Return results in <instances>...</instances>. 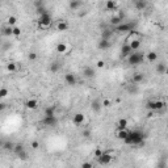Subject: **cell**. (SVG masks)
Returning a JSON list of instances; mask_svg holds the SVG:
<instances>
[{
  "mask_svg": "<svg viewBox=\"0 0 168 168\" xmlns=\"http://www.w3.org/2000/svg\"><path fill=\"white\" fill-rule=\"evenodd\" d=\"M144 138H146V135L142 131L134 130V131H129V135L125 138L122 142L125 144H129V146H143Z\"/></svg>",
  "mask_w": 168,
  "mask_h": 168,
  "instance_id": "cell-1",
  "label": "cell"
},
{
  "mask_svg": "<svg viewBox=\"0 0 168 168\" xmlns=\"http://www.w3.org/2000/svg\"><path fill=\"white\" fill-rule=\"evenodd\" d=\"M38 28L39 29H47L49 26H51L53 24V17L50 15V12L46 11L41 15H38Z\"/></svg>",
  "mask_w": 168,
  "mask_h": 168,
  "instance_id": "cell-2",
  "label": "cell"
},
{
  "mask_svg": "<svg viewBox=\"0 0 168 168\" xmlns=\"http://www.w3.org/2000/svg\"><path fill=\"white\" fill-rule=\"evenodd\" d=\"M126 61H127V63H129L130 66H139V64L143 63L144 55L139 50H138V51H133L129 57H126Z\"/></svg>",
  "mask_w": 168,
  "mask_h": 168,
  "instance_id": "cell-3",
  "label": "cell"
},
{
  "mask_svg": "<svg viewBox=\"0 0 168 168\" xmlns=\"http://www.w3.org/2000/svg\"><path fill=\"white\" fill-rule=\"evenodd\" d=\"M146 108L149 110H154V112H160L166 108V103L163 100H150L147 101Z\"/></svg>",
  "mask_w": 168,
  "mask_h": 168,
  "instance_id": "cell-4",
  "label": "cell"
},
{
  "mask_svg": "<svg viewBox=\"0 0 168 168\" xmlns=\"http://www.w3.org/2000/svg\"><path fill=\"white\" fill-rule=\"evenodd\" d=\"M116 158V154L113 151H104L103 155L100 158H97V162L101 164V166H108V164L112 163V160Z\"/></svg>",
  "mask_w": 168,
  "mask_h": 168,
  "instance_id": "cell-5",
  "label": "cell"
},
{
  "mask_svg": "<svg viewBox=\"0 0 168 168\" xmlns=\"http://www.w3.org/2000/svg\"><path fill=\"white\" fill-rule=\"evenodd\" d=\"M134 28H135L134 22H121V24L114 26V30L118 33H129L131 30H134Z\"/></svg>",
  "mask_w": 168,
  "mask_h": 168,
  "instance_id": "cell-6",
  "label": "cell"
},
{
  "mask_svg": "<svg viewBox=\"0 0 168 168\" xmlns=\"http://www.w3.org/2000/svg\"><path fill=\"white\" fill-rule=\"evenodd\" d=\"M41 124L45 126H55L58 124V118L57 116H44V118L41 120Z\"/></svg>",
  "mask_w": 168,
  "mask_h": 168,
  "instance_id": "cell-7",
  "label": "cell"
},
{
  "mask_svg": "<svg viewBox=\"0 0 168 168\" xmlns=\"http://www.w3.org/2000/svg\"><path fill=\"white\" fill-rule=\"evenodd\" d=\"M124 20H125V13L124 12H116L110 17V24L116 26L118 24H121V22H124Z\"/></svg>",
  "mask_w": 168,
  "mask_h": 168,
  "instance_id": "cell-8",
  "label": "cell"
},
{
  "mask_svg": "<svg viewBox=\"0 0 168 168\" xmlns=\"http://www.w3.org/2000/svg\"><path fill=\"white\" fill-rule=\"evenodd\" d=\"M64 83L67 85H76L78 84V79L72 72H67L64 75Z\"/></svg>",
  "mask_w": 168,
  "mask_h": 168,
  "instance_id": "cell-9",
  "label": "cell"
},
{
  "mask_svg": "<svg viewBox=\"0 0 168 168\" xmlns=\"http://www.w3.org/2000/svg\"><path fill=\"white\" fill-rule=\"evenodd\" d=\"M72 122L76 125V126H81V125H84V122H85V116L83 113L74 114V117H72Z\"/></svg>",
  "mask_w": 168,
  "mask_h": 168,
  "instance_id": "cell-10",
  "label": "cell"
},
{
  "mask_svg": "<svg viewBox=\"0 0 168 168\" xmlns=\"http://www.w3.org/2000/svg\"><path fill=\"white\" fill-rule=\"evenodd\" d=\"M38 100L37 98H29V100H26V103H25V107H26V109H29V110H36L38 108Z\"/></svg>",
  "mask_w": 168,
  "mask_h": 168,
  "instance_id": "cell-11",
  "label": "cell"
},
{
  "mask_svg": "<svg viewBox=\"0 0 168 168\" xmlns=\"http://www.w3.org/2000/svg\"><path fill=\"white\" fill-rule=\"evenodd\" d=\"M68 28H70V25L66 20H59V21H57V25H55V29L58 32H66L68 30Z\"/></svg>",
  "mask_w": 168,
  "mask_h": 168,
  "instance_id": "cell-12",
  "label": "cell"
},
{
  "mask_svg": "<svg viewBox=\"0 0 168 168\" xmlns=\"http://www.w3.org/2000/svg\"><path fill=\"white\" fill-rule=\"evenodd\" d=\"M68 50V46L66 42H58L57 46H55V51L58 53V54H66Z\"/></svg>",
  "mask_w": 168,
  "mask_h": 168,
  "instance_id": "cell-13",
  "label": "cell"
},
{
  "mask_svg": "<svg viewBox=\"0 0 168 168\" xmlns=\"http://www.w3.org/2000/svg\"><path fill=\"white\" fill-rule=\"evenodd\" d=\"M110 39H105V38H101L100 41H98L97 44V47L100 49V50H108V49L110 47Z\"/></svg>",
  "mask_w": 168,
  "mask_h": 168,
  "instance_id": "cell-14",
  "label": "cell"
},
{
  "mask_svg": "<svg viewBox=\"0 0 168 168\" xmlns=\"http://www.w3.org/2000/svg\"><path fill=\"white\" fill-rule=\"evenodd\" d=\"M83 75L87 79H92L96 76V74H95V68L93 67H90V66H87V67L83 68Z\"/></svg>",
  "mask_w": 168,
  "mask_h": 168,
  "instance_id": "cell-15",
  "label": "cell"
},
{
  "mask_svg": "<svg viewBox=\"0 0 168 168\" xmlns=\"http://www.w3.org/2000/svg\"><path fill=\"white\" fill-rule=\"evenodd\" d=\"M131 53H133V50H131L130 45H129V44H124L122 47H121V57H122V58H126V57H129Z\"/></svg>",
  "mask_w": 168,
  "mask_h": 168,
  "instance_id": "cell-16",
  "label": "cell"
},
{
  "mask_svg": "<svg viewBox=\"0 0 168 168\" xmlns=\"http://www.w3.org/2000/svg\"><path fill=\"white\" fill-rule=\"evenodd\" d=\"M118 7V3L116 0H107L105 1V8H107V11H116Z\"/></svg>",
  "mask_w": 168,
  "mask_h": 168,
  "instance_id": "cell-17",
  "label": "cell"
},
{
  "mask_svg": "<svg viewBox=\"0 0 168 168\" xmlns=\"http://www.w3.org/2000/svg\"><path fill=\"white\" fill-rule=\"evenodd\" d=\"M147 62H150V63H154V62L158 61V53L156 51H149L146 54V57H144Z\"/></svg>",
  "mask_w": 168,
  "mask_h": 168,
  "instance_id": "cell-18",
  "label": "cell"
},
{
  "mask_svg": "<svg viewBox=\"0 0 168 168\" xmlns=\"http://www.w3.org/2000/svg\"><path fill=\"white\" fill-rule=\"evenodd\" d=\"M129 131H130V130H127V127H126V129H120V130H117V133H116L117 139L124 141L125 138H126L127 135H129Z\"/></svg>",
  "mask_w": 168,
  "mask_h": 168,
  "instance_id": "cell-19",
  "label": "cell"
},
{
  "mask_svg": "<svg viewBox=\"0 0 168 168\" xmlns=\"http://www.w3.org/2000/svg\"><path fill=\"white\" fill-rule=\"evenodd\" d=\"M144 80V75L142 72H135L133 75V84H141Z\"/></svg>",
  "mask_w": 168,
  "mask_h": 168,
  "instance_id": "cell-20",
  "label": "cell"
},
{
  "mask_svg": "<svg viewBox=\"0 0 168 168\" xmlns=\"http://www.w3.org/2000/svg\"><path fill=\"white\" fill-rule=\"evenodd\" d=\"M81 5H83V1H81V0H70V8L72 9V11L80 9Z\"/></svg>",
  "mask_w": 168,
  "mask_h": 168,
  "instance_id": "cell-21",
  "label": "cell"
},
{
  "mask_svg": "<svg viewBox=\"0 0 168 168\" xmlns=\"http://www.w3.org/2000/svg\"><path fill=\"white\" fill-rule=\"evenodd\" d=\"M130 47L133 51H138L141 49V45H142V42H141V39H133V41L129 42Z\"/></svg>",
  "mask_w": 168,
  "mask_h": 168,
  "instance_id": "cell-22",
  "label": "cell"
},
{
  "mask_svg": "<svg viewBox=\"0 0 168 168\" xmlns=\"http://www.w3.org/2000/svg\"><path fill=\"white\" fill-rule=\"evenodd\" d=\"M134 5H135V8L138 11H143L147 7V1L146 0H134Z\"/></svg>",
  "mask_w": 168,
  "mask_h": 168,
  "instance_id": "cell-23",
  "label": "cell"
},
{
  "mask_svg": "<svg viewBox=\"0 0 168 168\" xmlns=\"http://www.w3.org/2000/svg\"><path fill=\"white\" fill-rule=\"evenodd\" d=\"M156 72L159 75H164L166 74V71H167V66H166V63H164V62H160V63H158L156 64Z\"/></svg>",
  "mask_w": 168,
  "mask_h": 168,
  "instance_id": "cell-24",
  "label": "cell"
},
{
  "mask_svg": "<svg viewBox=\"0 0 168 168\" xmlns=\"http://www.w3.org/2000/svg\"><path fill=\"white\" fill-rule=\"evenodd\" d=\"M127 125H129V121H127L126 118H120V120H118V122H117V130L126 129Z\"/></svg>",
  "mask_w": 168,
  "mask_h": 168,
  "instance_id": "cell-25",
  "label": "cell"
},
{
  "mask_svg": "<svg viewBox=\"0 0 168 168\" xmlns=\"http://www.w3.org/2000/svg\"><path fill=\"white\" fill-rule=\"evenodd\" d=\"M55 105H49V107H46L45 108V110H44V114L45 116H54L55 114Z\"/></svg>",
  "mask_w": 168,
  "mask_h": 168,
  "instance_id": "cell-26",
  "label": "cell"
},
{
  "mask_svg": "<svg viewBox=\"0 0 168 168\" xmlns=\"http://www.w3.org/2000/svg\"><path fill=\"white\" fill-rule=\"evenodd\" d=\"M7 71L13 74V72L17 71V64L15 63V62H9V63H7Z\"/></svg>",
  "mask_w": 168,
  "mask_h": 168,
  "instance_id": "cell-27",
  "label": "cell"
},
{
  "mask_svg": "<svg viewBox=\"0 0 168 168\" xmlns=\"http://www.w3.org/2000/svg\"><path fill=\"white\" fill-rule=\"evenodd\" d=\"M21 33H22V30H21V28H20V26H12V36L13 37H20V36H21Z\"/></svg>",
  "mask_w": 168,
  "mask_h": 168,
  "instance_id": "cell-28",
  "label": "cell"
},
{
  "mask_svg": "<svg viewBox=\"0 0 168 168\" xmlns=\"http://www.w3.org/2000/svg\"><path fill=\"white\" fill-rule=\"evenodd\" d=\"M13 146H15V143L11 142V141H8V142H4V143H3V147H1V149L5 150V151H13Z\"/></svg>",
  "mask_w": 168,
  "mask_h": 168,
  "instance_id": "cell-29",
  "label": "cell"
},
{
  "mask_svg": "<svg viewBox=\"0 0 168 168\" xmlns=\"http://www.w3.org/2000/svg\"><path fill=\"white\" fill-rule=\"evenodd\" d=\"M101 108H103V105H101V103H100V101L95 100L93 103H92V110H93V112H96V113H97V112H100V109H101Z\"/></svg>",
  "mask_w": 168,
  "mask_h": 168,
  "instance_id": "cell-30",
  "label": "cell"
},
{
  "mask_svg": "<svg viewBox=\"0 0 168 168\" xmlns=\"http://www.w3.org/2000/svg\"><path fill=\"white\" fill-rule=\"evenodd\" d=\"M16 24H17V17H16V16H9V17L7 19V25L15 26Z\"/></svg>",
  "mask_w": 168,
  "mask_h": 168,
  "instance_id": "cell-31",
  "label": "cell"
},
{
  "mask_svg": "<svg viewBox=\"0 0 168 168\" xmlns=\"http://www.w3.org/2000/svg\"><path fill=\"white\" fill-rule=\"evenodd\" d=\"M3 34H4L5 37H11L12 36V26L5 25L4 28H3Z\"/></svg>",
  "mask_w": 168,
  "mask_h": 168,
  "instance_id": "cell-32",
  "label": "cell"
},
{
  "mask_svg": "<svg viewBox=\"0 0 168 168\" xmlns=\"http://www.w3.org/2000/svg\"><path fill=\"white\" fill-rule=\"evenodd\" d=\"M22 150H25L24 149V144H22V143H17V144H15V146H13V152H15L16 155H17L19 152H21Z\"/></svg>",
  "mask_w": 168,
  "mask_h": 168,
  "instance_id": "cell-33",
  "label": "cell"
},
{
  "mask_svg": "<svg viewBox=\"0 0 168 168\" xmlns=\"http://www.w3.org/2000/svg\"><path fill=\"white\" fill-rule=\"evenodd\" d=\"M59 68H61V64H59L58 62H54V63H51V66H50V71L53 74H57L59 71Z\"/></svg>",
  "mask_w": 168,
  "mask_h": 168,
  "instance_id": "cell-34",
  "label": "cell"
},
{
  "mask_svg": "<svg viewBox=\"0 0 168 168\" xmlns=\"http://www.w3.org/2000/svg\"><path fill=\"white\" fill-rule=\"evenodd\" d=\"M112 34H113V32L109 30V29H107V30H104V32H103V34H101V38L110 39V38H112Z\"/></svg>",
  "mask_w": 168,
  "mask_h": 168,
  "instance_id": "cell-35",
  "label": "cell"
},
{
  "mask_svg": "<svg viewBox=\"0 0 168 168\" xmlns=\"http://www.w3.org/2000/svg\"><path fill=\"white\" fill-rule=\"evenodd\" d=\"M8 95H9L8 88H5V87L0 88V98H5L7 96H8Z\"/></svg>",
  "mask_w": 168,
  "mask_h": 168,
  "instance_id": "cell-36",
  "label": "cell"
},
{
  "mask_svg": "<svg viewBox=\"0 0 168 168\" xmlns=\"http://www.w3.org/2000/svg\"><path fill=\"white\" fill-rule=\"evenodd\" d=\"M37 58H38V54L36 51H30L28 54V59L29 61H32V62H34V61H37Z\"/></svg>",
  "mask_w": 168,
  "mask_h": 168,
  "instance_id": "cell-37",
  "label": "cell"
},
{
  "mask_svg": "<svg viewBox=\"0 0 168 168\" xmlns=\"http://www.w3.org/2000/svg\"><path fill=\"white\" fill-rule=\"evenodd\" d=\"M96 67L100 68V70L105 68V61H103V59H98V61L96 62Z\"/></svg>",
  "mask_w": 168,
  "mask_h": 168,
  "instance_id": "cell-38",
  "label": "cell"
},
{
  "mask_svg": "<svg viewBox=\"0 0 168 168\" xmlns=\"http://www.w3.org/2000/svg\"><path fill=\"white\" fill-rule=\"evenodd\" d=\"M17 156L20 158V159H22V160H26V159H28V154H26V151H25V150H22L21 152H19V154H17Z\"/></svg>",
  "mask_w": 168,
  "mask_h": 168,
  "instance_id": "cell-39",
  "label": "cell"
},
{
  "mask_svg": "<svg viewBox=\"0 0 168 168\" xmlns=\"http://www.w3.org/2000/svg\"><path fill=\"white\" fill-rule=\"evenodd\" d=\"M101 105H103V107H105V108H110V107H112V101L109 100V98H104L103 103H101Z\"/></svg>",
  "mask_w": 168,
  "mask_h": 168,
  "instance_id": "cell-40",
  "label": "cell"
},
{
  "mask_svg": "<svg viewBox=\"0 0 168 168\" xmlns=\"http://www.w3.org/2000/svg\"><path fill=\"white\" fill-rule=\"evenodd\" d=\"M30 147H32L33 150H38L39 149V142H38V141H32Z\"/></svg>",
  "mask_w": 168,
  "mask_h": 168,
  "instance_id": "cell-41",
  "label": "cell"
},
{
  "mask_svg": "<svg viewBox=\"0 0 168 168\" xmlns=\"http://www.w3.org/2000/svg\"><path fill=\"white\" fill-rule=\"evenodd\" d=\"M103 152H104V151L101 150V149H96V150H95V152H93V155H95V158L97 159V158H100L101 155H103Z\"/></svg>",
  "mask_w": 168,
  "mask_h": 168,
  "instance_id": "cell-42",
  "label": "cell"
},
{
  "mask_svg": "<svg viewBox=\"0 0 168 168\" xmlns=\"http://www.w3.org/2000/svg\"><path fill=\"white\" fill-rule=\"evenodd\" d=\"M34 4H36V8H39V7H45L44 0H37V1H36Z\"/></svg>",
  "mask_w": 168,
  "mask_h": 168,
  "instance_id": "cell-43",
  "label": "cell"
},
{
  "mask_svg": "<svg viewBox=\"0 0 168 168\" xmlns=\"http://www.w3.org/2000/svg\"><path fill=\"white\" fill-rule=\"evenodd\" d=\"M81 134H83L84 138H90L91 137V131L90 130H83V133H81Z\"/></svg>",
  "mask_w": 168,
  "mask_h": 168,
  "instance_id": "cell-44",
  "label": "cell"
},
{
  "mask_svg": "<svg viewBox=\"0 0 168 168\" xmlns=\"http://www.w3.org/2000/svg\"><path fill=\"white\" fill-rule=\"evenodd\" d=\"M81 167H84V168H92V167H93V164H92V163H83V164H81Z\"/></svg>",
  "mask_w": 168,
  "mask_h": 168,
  "instance_id": "cell-45",
  "label": "cell"
},
{
  "mask_svg": "<svg viewBox=\"0 0 168 168\" xmlns=\"http://www.w3.org/2000/svg\"><path fill=\"white\" fill-rule=\"evenodd\" d=\"M5 108H7V104L5 103H0V113H1L3 110H5Z\"/></svg>",
  "mask_w": 168,
  "mask_h": 168,
  "instance_id": "cell-46",
  "label": "cell"
},
{
  "mask_svg": "<svg viewBox=\"0 0 168 168\" xmlns=\"http://www.w3.org/2000/svg\"><path fill=\"white\" fill-rule=\"evenodd\" d=\"M3 143H4V141H3L1 138H0V149H1V147H3Z\"/></svg>",
  "mask_w": 168,
  "mask_h": 168,
  "instance_id": "cell-47",
  "label": "cell"
}]
</instances>
